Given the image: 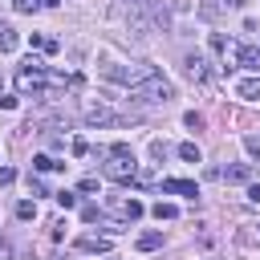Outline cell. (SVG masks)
<instances>
[{"instance_id":"1","label":"cell","mask_w":260,"mask_h":260,"mask_svg":"<svg viewBox=\"0 0 260 260\" xmlns=\"http://www.w3.org/2000/svg\"><path fill=\"white\" fill-rule=\"evenodd\" d=\"M45 81H49V69L37 61V57H28L20 69H16V89H20V98H49V89H45Z\"/></svg>"},{"instance_id":"2","label":"cell","mask_w":260,"mask_h":260,"mask_svg":"<svg viewBox=\"0 0 260 260\" xmlns=\"http://www.w3.org/2000/svg\"><path fill=\"white\" fill-rule=\"evenodd\" d=\"M130 93L142 98V102H171V98H175V85H171L158 69H146V73L130 85Z\"/></svg>"},{"instance_id":"3","label":"cell","mask_w":260,"mask_h":260,"mask_svg":"<svg viewBox=\"0 0 260 260\" xmlns=\"http://www.w3.org/2000/svg\"><path fill=\"white\" fill-rule=\"evenodd\" d=\"M134 175H138L134 154H110V162H106V179H114V183H134Z\"/></svg>"},{"instance_id":"4","label":"cell","mask_w":260,"mask_h":260,"mask_svg":"<svg viewBox=\"0 0 260 260\" xmlns=\"http://www.w3.org/2000/svg\"><path fill=\"white\" fill-rule=\"evenodd\" d=\"M110 207H114V215H118V219H126V223L142 219V211H146V207H142L134 195H130V199H110Z\"/></svg>"},{"instance_id":"5","label":"cell","mask_w":260,"mask_h":260,"mask_svg":"<svg viewBox=\"0 0 260 260\" xmlns=\"http://www.w3.org/2000/svg\"><path fill=\"white\" fill-rule=\"evenodd\" d=\"M183 65H187V77H191V81H211V65H207L203 53H187Z\"/></svg>"},{"instance_id":"6","label":"cell","mask_w":260,"mask_h":260,"mask_svg":"<svg viewBox=\"0 0 260 260\" xmlns=\"http://www.w3.org/2000/svg\"><path fill=\"white\" fill-rule=\"evenodd\" d=\"M211 179H223V183H248V179H252V167H248V162H232V167L211 171Z\"/></svg>"},{"instance_id":"7","label":"cell","mask_w":260,"mask_h":260,"mask_svg":"<svg viewBox=\"0 0 260 260\" xmlns=\"http://www.w3.org/2000/svg\"><path fill=\"white\" fill-rule=\"evenodd\" d=\"M110 248H114V240H110V236H93V232L77 236V252H110Z\"/></svg>"},{"instance_id":"8","label":"cell","mask_w":260,"mask_h":260,"mask_svg":"<svg viewBox=\"0 0 260 260\" xmlns=\"http://www.w3.org/2000/svg\"><path fill=\"white\" fill-rule=\"evenodd\" d=\"M162 191H167V195H187V199L199 195V187H195L191 179H162Z\"/></svg>"},{"instance_id":"9","label":"cell","mask_w":260,"mask_h":260,"mask_svg":"<svg viewBox=\"0 0 260 260\" xmlns=\"http://www.w3.org/2000/svg\"><path fill=\"white\" fill-rule=\"evenodd\" d=\"M85 122H89V126H114V122H118V114H114V110H106V106H89V110H85Z\"/></svg>"},{"instance_id":"10","label":"cell","mask_w":260,"mask_h":260,"mask_svg":"<svg viewBox=\"0 0 260 260\" xmlns=\"http://www.w3.org/2000/svg\"><path fill=\"white\" fill-rule=\"evenodd\" d=\"M236 61H240L244 69H260V49H256V45H240V49H236Z\"/></svg>"},{"instance_id":"11","label":"cell","mask_w":260,"mask_h":260,"mask_svg":"<svg viewBox=\"0 0 260 260\" xmlns=\"http://www.w3.org/2000/svg\"><path fill=\"white\" fill-rule=\"evenodd\" d=\"M236 93H240L244 102H260V77H244V81H236Z\"/></svg>"},{"instance_id":"12","label":"cell","mask_w":260,"mask_h":260,"mask_svg":"<svg viewBox=\"0 0 260 260\" xmlns=\"http://www.w3.org/2000/svg\"><path fill=\"white\" fill-rule=\"evenodd\" d=\"M16 45H20V32H16L8 20H0V53H12Z\"/></svg>"},{"instance_id":"13","label":"cell","mask_w":260,"mask_h":260,"mask_svg":"<svg viewBox=\"0 0 260 260\" xmlns=\"http://www.w3.org/2000/svg\"><path fill=\"white\" fill-rule=\"evenodd\" d=\"M154 248H162V232H142L138 236V252H154Z\"/></svg>"},{"instance_id":"14","label":"cell","mask_w":260,"mask_h":260,"mask_svg":"<svg viewBox=\"0 0 260 260\" xmlns=\"http://www.w3.org/2000/svg\"><path fill=\"white\" fill-rule=\"evenodd\" d=\"M32 167H37V171H61L65 162H57L53 154H32Z\"/></svg>"},{"instance_id":"15","label":"cell","mask_w":260,"mask_h":260,"mask_svg":"<svg viewBox=\"0 0 260 260\" xmlns=\"http://www.w3.org/2000/svg\"><path fill=\"white\" fill-rule=\"evenodd\" d=\"M154 219L162 223V219H179V207L175 203H154Z\"/></svg>"},{"instance_id":"16","label":"cell","mask_w":260,"mask_h":260,"mask_svg":"<svg viewBox=\"0 0 260 260\" xmlns=\"http://www.w3.org/2000/svg\"><path fill=\"white\" fill-rule=\"evenodd\" d=\"M179 158H183V162H199L203 154H199V146H195V142H183V146H179Z\"/></svg>"},{"instance_id":"17","label":"cell","mask_w":260,"mask_h":260,"mask_svg":"<svg viewBox=\"0 0 260 260\" xmlns=\"http://www.w3.org/2000/svg\"><path fill=\"white\" fill-rule=\"evenodd\" d=\"M69 154H73V158H85V154H89V142H85V138H73V142H69Z\"/></svg>"},{"instance_id":"18","label":"cell","mask_w":260,"mask_h":260,"mask_svg":"<svg viewBox=\"0 0 260 260\" xmlns=\"http://www.w3.org/2000/svg\"><path fill=\"white\" fill-rule=\"evenodd\" d=\"M81 219H85V223H98V219H102V207H98V203H85V207H81Z\"/></svg>"},{"instance_id":"19","label":"cell","mask_w":260,"mask_h":260,"mask_svg":"<svg viewBox=\"0 0 260 260\" xmlns=\"http://www.w3.org/2000/svg\"><path fill=\"white\" fill-rule=\"evenodd\" d=\"M244 150H248V154L260 162V134H248V138H244Z\"/></svg>"},{"instance_id":"20","label":"cell","mask_w":260,"mask_h":260,"mask_svg":"<svg viewBox=\"0 0 260 260\" xmlns=\"http://www.w3.org/2000/svg\"><path fill=\"white\" fill-rule=\"evenodd\" d=\"M53 199H57V203H61L65 211H69V207H77V195H73V191H57Z\"/></svg>"},{"instance_id":"21","label":"cell","mask_w":260,"mask_h":260,"mask_svg":"<svg viewBox=\"0 0 260 260\" xmlns=\"http://www.w3.org/2000/svg\"><path fill=\"white\" fill-rule=\"evenodd\" d=\"M16 215H20V219H32V215H37V203L20 199V203H16Z\"/></svg>"},{"instance_id":"22","label":"cell","mask_w":260,"mask_h":260,"mask_svg":"<svg viewBox=\"0 0 260 260\" xmlns=\"http://www.w3.org/2000/svg\"><path fill=\"white\" fill-rule=\"evenodd\" d=\"M183 122H187V130H203V114H195V110H191Z\"/></svg>"},{"instance_id":"23","label":"cell","mask_w":260,"mask_h":260,"mask_svg":"<svg viewBox=\"0 0 260 260\" xmlns=\"http://www.w3.org/2000/svg\"><path fill=\"white\" fill-rule=\"evenodd\" d=\"M150 154L162 162V158H167V142H162V138H154V142H150Z\"/></svg>"},{"instance_id":"24","label":"cell","mask_w":260,"mask_h":260,"mask_svg":"<svg viewBox=\"0 0 260 260\" xmlns=\"http://www.w3.org/2000/svg\"><path fill=\"white\" fill-rule=\"evenodd\" d=\"M16 98L20 93H0V110H16Z\"/></svg>"},{"instance_id":"25","label":"cell","mask_w":260,"mask_h":260,"mask_svg":"<svg viewBox=\"0 0 260 260\" xmlns=\"http://www.w3.org/2000/svg\"><path fill=\"white\" fill-rule=\"evenodd\" d=\"M12 179H16V171H12V167H0V187H8Z\"/></svg>"},{"instance_id":"26","label":"cell","mask_w":260,"mask_h":260,"mask_svg":"<svg viewBox=\"0 0 260 260\" xmlns=\"http://www.w3.org/2000/svg\"><path fill=\"white\" fill-rule=\"evenodd\" d=\"M28 187H32V195H49V191H45V183H41V179H32V175H28Z\"/></svg>"},{"instance_id":"27","label":"cell","mask_w":260,"mask_h":260,"mask_svg":"<svg viewBox=\"0 0 260 260\" xmlns=\"http://www.w3.org/2000/svg\"><path fill=\"white\" fill-rule=\"evenodd\" d=\"M49 236H53V240H65V219H57V223H53V232H49Z\"/></svg>"},{"instance_id":"28","label":"cell","mask_w":260,"mask_h":260,"mask_svg":"<svg viewBox=\"0 0 260 260\" xmlns=\"http://www.w3.org/2000/svg\"><path fill=\"white\" fill-rule=\"evenodd\" d=\"M12 4H16V8H20V12H32V8H37V4H41V0H12Z\"/></svg>"},{"instance_id":"29","label":"cell","mask_w":260,"mask_h":260,"mask_svg":"<svg viewBox=\"0 0 260 260\" xmlns=\"http://www.w3.org/2000/svg\"><path fill=\"white\" fill-rule=\"evenodd\" d=\"M248 199H252V203H260V183H252V187H248Z\"/></svg>"},{"instance_id":"30","label":"cell","mask_w":260,"mask_h":260,"mask_svg":"<svg viewBox=\"0 0 260 260\" xmlns=\"http://www.w3.org/2000/svg\"><path fill=\"white\" fill-rule=\"evenodd\" d=\"M41 4H45V8H57V4H61V0H41Z\"/></svg>"},{"instance_id":"31","label":"cell","mask_w":260,"mask_h":260,"mask_svg":"<svg viewBox=\"0 0 260 260\" xmlns=\"http://www.w3.org/2000/svg\"><path fill=\"white\" fill-rule=\"evenodd\" d=\"M0 93H4V85H0Z\"/></svg>"}]
</instances>
